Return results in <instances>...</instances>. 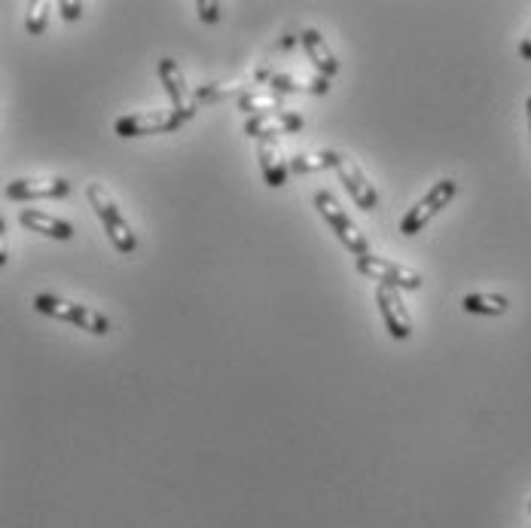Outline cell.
Listing matches in <instances>:
<instances>
[{"label": "cell", "mask_w": 531, "mask_h": 528, "mask_svg": "<svg viewBox=\"0 0 531 528\" xmlns=\"http://www.w3.org/2000/svg\"><path fill=\"white\" fill-rule=\"evenodd\" d=\"M34 312L58 318V321H68V324L92 333V336H107L110 333L107 315H101L92 306H83V303H74V300H65V297H55V293H37V297H34Z\"/></svg>", "instance_id": "cell-1"}, {"label": "cell", "mask_w": 531, "mask_h": 528, "mask_svg": "<svg viewBox=\"0 0 531 528\" xmlns=\"http://www.w3.org/2000/svg\"><path fill=\"white\" fill-rule=\"evenodd\" d=\"M86 199H89V205L95 208L101 226L107 229V236H110L113 248L120 251V254H135V251H138V236L132 232L129 220L120 214V208H116V202H113V196L107 193V187H104V184H89V187H86Z\"/></svg>", "instance_id": "cell-2"}, {"label": "cell", "mask_w": 531, "mask_h": 528, "mask_svg": "<svg viewBox=\"0 0 531 528\" xmlns=\"http://www.w3.org/2000/svg\"><path fill=\"white\" fill-rule=\"evenodd\" d=\"M315 208H318V214L330 223V229H333L336 236H339V242H342V245H345L354 257H364V254H370V242H367V236L361 232V226L348 217V211L336 202V196H333V193L318 190V193H315Z\"/></svg>", "instance_id": "cell-3"}, {"label": "cell", "mask_w": 531, "mask_h": 528, "mask_svg": "<svg viewBox=\"0 0 531 528\" xmlns=\"http://www.w3.org/2000/svg\"><path fill=\"white\" fill-rule=\"evenodd\" d=\"M455 193H458V184L452 178L437 181L425 193V199H419L416 205L406 211V217L400 220V232H403V236H419V232H425V226L455 199Z\"/></svg>", "instance_id": "cell-4"}, {"label": "cell", "mask_w": 531, "mask_h": 528, "mask_svg": "<svg viewBox=\"0 0 531 528\" xmlns=\"http://www.w3.org/2000/svg\"><path fill=\"white\" fill-rule=\"evenodd\" d=\"M187 120L177 110H144V113H129L113 123V132L120 138H147V135H168L181 129Z\"/></svg>", "instance_id": "cell-5"}, {"label": "cell", "mask_w": 531, "mask_h": 528, "mask_svg": "<svg viewBox=\"0 0 531 528\" xmlns=\"http://www.w3.org/2000/svg\"><path fill=\"white\" fill-rule=\"evenodd\" d=\"M354 266H358L361 275L379 281V284H388V287H397V290H419L422 287V275L416 269H409L403 263H391V260H382L376 254H364L354 260Z\"/></svg>", "instance_id": "cell-6"}, {"label": "cell", "mask_w": 531, "mask_h": 528, "mask_svg": "<svg viewBox=\"0 0 531 528\" xmlns=\"http://www.w3.org/2000/svg\"><path fill=\"white\" fill-rule=\"evenodd\" d=\"M336 174H339V184L348 190L351 202L358 205L361 211H373V208H379V193H376V184H370V178L364 174L361 162L354 159L351 153H342V150H339Z\"/></svg>", "instance_id": "cell-7"}, {"label": "cell", "mask_w": 531, "mask_h": 528, "mask_svg": "<svg viewBox=\"0 0 531 528\" xmlns=\"http://www.w3.org/2000/svg\"><path fill=\"white\" fill-rule=\"evenodd\" d=\"M159 80H162V86H165V92L171 98V110H177L190 123L193 116L199 113V101L190 92L187 77H184L181 65H177L174 58H162V62H159Z\"/></svg>", "instance_id": "cell-8"}, {"label": "cell", "mask_w": 531, "mask_h": 528, "mask_svg": "<svg viewBox=\"0 0 531 528\" xmlns=\"http://www.w3.org/2000/svg\"><path fill=\"white\" fill-rule=\"evenodd\" d=\"M376 306L382 312V321H385V330L391 339L403 342L412 336V318L406 312V303L400 300V290L397 287H388V284H379L376 287Z\"/></svg>", "instance_id": "cell-9"}, {"label": "cell", "mask_w": 531, "mask_h": 528, "mask_svg": "<svg viewBox=\"0 0 531 528\" xmlns=\"http://www.w3.org/2000/svg\"><path fill=\"white\" fill-rule=\"evenodd\" d=\"M71 184L65 178H19L7 184L4 196L10 202H34V199H65Z\"/></svg>", "instance_id": "cell-10"}, {"label": "cell", "mask_w": 531, "mask_h": 528, "mask_svg": "<svg viewBox=\"0 0 531 528\" xmlns=\"http://www.w3.org/2000/svg\"><path fill=\"white\" fill-rule=\"evenodd\" d=\"M303 129V116L297 110H281L266 116H251L245 123V135L257 141H275V135H290Z\"/></svg>", "instance_id": "cell-11"}, {"label": "cell", "mask_w": 531, "mask_h": 528, "mask_svg": "<svg viewBox=\"0 0 531 528\" xmlns=\"http://www.w3.org/2000/svg\"><path fill=\"white\" fill-rule=\"evenodd\" d=\"M257 159H260V171H263V181L266 187L278 190L287 184V174H290V159H284L278 141H257Z\"/></svg>", "instance_id": "cell-12"}, {"label": "cell", "mask_w": 531, "mask_h": 528, "mask_svg": "<svg viewBox=\"0 0 531 528\" xmlns=\"http://www.w3.org/2000/svg\"><path fill=\"white\" fill-rule=\"evenodd\" d=\"M300 43H303V49H306V55H309V62L318 68V74L321 77H333V74H339V62H336V55H333V49L327 46V37H321V31L318 28H303V34H300Z\"/></svg>", "instance_id": "cell-13"}, {"label": "cell", "mask_w": 531, "mask_h": 528, "mask_svg": "<svg viewBox=\"0 0 531 528\" xmlns=\"http://www.w3.org/2000/svg\"><path fill=\"white\" fill-rule=\"evenodd\" d=\"M269 89L278 95H293V92H306V95H327L330 92V80L327 77H306V74H272Z\"/></svg>", "instance_id": "cell-14"}, {"label": "cell", "mask_w": 531, "mask_h": 528, "mask_svg": "<svg viewBox=\"0 0 531 528\" xmlns=\"http://www.w3.org/2000/svg\"><path fill=\"white\" fill-rule=\"evenodd\" d=\"M19 220H22V226L40 232V236H46V239H58V242L74 239V226H71L68 220H62V217L46 214V211H31V208H25V211L19 214Z\"/></svg>", "instance_id": "cell-15"}, {"label": "cell", "mask_w": 531, "mask_h": 528, "mask_svg": "<svg viewBox=\"0 0 531 528\" xmlns=\"http://www.w3.org/2000/svg\"><path fill=\"white\" fill-rule=\"evenodd\" d=\"M461 306L470 315H507L510 300L501 297V293H467V297L461 300Z\"/></svg>", "instance_id": "cell-16"}, {"label": "cell", "mask_w": 531, "mask_h": 528, "mask_svg": "<svg viewBox=\"0 0 531 528\" xmlns=\"http://www.w3.org/2000/svg\"><path fill=\"white\" fill-rule=\"evenodd\" d=\"M339 162V150H315V153H297L290 159V171L293 174H315V171H327L336 168Z\"/></svg>", "instance_id": "cell-17"}, {"label": "cell", "mask_w": 531, "mask_h": 528, "mask_svg": "<svg viewBox=\"0 0 531 528\" xmlns=\"http://www.w3.org/2000/svg\"><path fill=\"white\" fill-rule=\"evenodd\" d=\"M239 107L251 116H266V113H281L284 110V95L266 89V92H245L239 98Z\"/></svg>", "instance_id": "cell-18"}, {"label": "cell", "mask_w": 531, "mask_h": 528, "mask_svg": "<svg viewBox=\"0 0 531 528\" xmlns=\"http://www.w3.org/2000/svg\"><path fill=\"white\" fill-rule=\"evenodd\" d=\"M46 22H49V4H46V0H37V4L28 7L25 28H28V34L40 37V34L46 31Z\"/></svg>", "instance_id": "cell-19"}, {"label": "cell", "mask_w": 531, "mask_h": 528, "mask_svg": "<svg viewBox=\"0 0 531 528\" xmlns=\"http://www.w3.org/2000/svg\"><path fill=\"white\" fill-rule=\"evenodd\" d=\"M58 13H62L65 22H77L83 16V4H74V0H62V4H58Z\"/></svg>", "instance_id": "cell-20"}, {"label": "cell", "mask_w": 531, "mask_h": 528, "mask_svg": "<svg viewBox=\"0 0 531 528\" xmlns=\"http://www.w3.org/2000/svg\"><path fill=\"white\" fill-rule=\"evenodd\" d=\"M196 10H199V19L208 22V25H214L220 19V4H205V0H199Z\"/></svg>", "instance_id": "cell-21"}, {"label": "cell", "mask_w": 531, "mask_h": 528, "mask_svg": "<svg viewBox=\"0 0 531 528\" xmlns=\"http://www.w3.org/2000/svg\"><path fill=\"white\" fill-rule=\"evenodd\" d=\"M519 55L525 58V62H531V28H528V34H525L522 43H519Z\"/></svg>", "instance_id": "cell-22"}, {"label": "cell", "mask_w": 531, "mask_h": 528, "mask_svg": "<svg viewBox=\"0 0 531 528\" xmlns=\"http://www.w3.org/2000/svg\"><path fill=\"white\" fill-rule=\"evenodd\" d=\"M525 116H528V132H531V95H528V101H525Z\"/></svg>", "instance_id": "cell-23"}, {"label": "cell", "mask_w": 531, "mask_h": 528, "mask_svg": "<svg viewBox=\"0 0 531 528\" xmlns=\"http://www.w3.org/2000/svg\"><path fill=\"white\" fill-rule=\"evenodd\" d=\"M528 513H531V501H528Z\"/></svg>", "instance_id": "cell-24"}]
</instances>
